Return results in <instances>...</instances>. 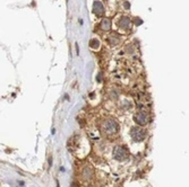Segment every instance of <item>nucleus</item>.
Returning <instances> with one entry per match:
<instances>
[{
  "instance_id": "obj_1",
  "label": "nucleus",
  "mask_w": 189,
  "mask_h": 187,
  "mask_svg": "<svg viewBox=\"0 0 189 187\" xmlns=\"http://www.w3.org/2000/svg\"><path fill=\"white\" fill-rule=\"evenodd\" d=\"M102 131L108 135H113L119 131V124L114 118H108L102 124Z\"/></svg>"
},
{
  "instance_id": "obj_2",
  "label": "nucleus",
  "mask_w": 189,
  "mask_h": 187,
  "mask_svg": "<svg viewBox=\"0 0 189 187\" xmlns=\"http://www.w3.org/2000/svg\"><path fill=\"white\" fill-rule=\"evenodd\" d=\"M147 135L146 130H144L143 127L135 126L130 130V136L135 142H142L145 140V138Z\"/></svg>"
},
{
  "instance_id": "obj_3",
  "label": "nucleus",
  "mask_w": 189,
  "mask_h": 187,
  "mask_svg": "<svg viewBox=\"0 0 189 187\" xmlns=\"http://www.w3.org/2000/svg\"><path fill=\"white\" fill-rule=\"evenodd\" d=\"M129 157L128 149L123 145H117L113 149V158L118 161H125Z\"/></svg>"
},
{
  "instance_id": "obj_4",
  "label": "nucleus",
  "mask_w": 189,
  "mask_h": 187,
  "mask_svg": "<svg viewBox=\"0 0 189 187\" xmlns=\"http://www.w3.org/2000/svg\"><path fill=\"white\" fill-rule=\"evenodd\" d=\"M134 121L136 122L138 125L144 126L150 122V115H148V113L146 111H141V112L136 113L134 115Z\"/></svg>"
},
{
  "instance_id": "obj_5",
  "label": "nucleus",
  "mask_w": 189,
  "mask_h": 187,
  "mask_svg": "<svg viewBox=\"0 0 189 187\" xmlns=\"http://www.w3.org/2000/svg\"><path fill=\"white\" fill-rule=\"evenodd\" d=\"M118 26L121 29L128 31V29H130V27H132V20L128 18V17H126V16H122L118 20Z\"/></svg>"
},
{
  "instance_id": "obj_6",
  "label": "nucleus",
  "mask_w": 189,
  "mask_h": 187,
  "mask_svg": "<svg viewBox=\"0 0 189 187\" xmlns=\"http://www.w3.org/2000/svg\"><path fill=\"white\" fill-rule=\"evenodd\" d=\"M93 13L98 16H102L104 14V7L101 1H94L93 2Z\"/></svg>"
},
{
  "instance_id": "obj_7",
  "label": "nucleus",
  "mask_w": 189,
  "mask_h": 187,
  "mask_svg": "<svg viewBox=\"0 0 189 187\" xmlns=\"http://www.w3.org/2000/svg\"><path fill=\"white\" fill-rule=\"evenodd\" d=\"M109 42L111 45H117V44L121 42V37L117 33H112L109 36Z\"/></svg>"
},
{
  "instance_id": "obj_8",
  "label": "nucleus",
  "mask_w": 189,
  "mask_h": 187,
  "mask_svg": "<svg viewBox=\"0 0 189 187\" xmlns=\"http://www.w3.org/2000/svg\"><path fill=\"white\" fill-rule=\"evenodd\" d=\"M92 177H93V169L91 167H85L83 169V178L85 180H90Z\"/></svg>"
},
{
  "instance_id": "obj_9",
  "label": "nucleus",
  "mask_w": 189,
  "mask_h": 187,
  "mask_svg": "<svg viewBox=\"0 0 189 187\" xmlns=\"http://www.w3.org/2000/svg\"><path fill=\"white\" fill-rule=\"evenodd\" d=\"M101 28H102L103 31H110V29H111V20L108 18L102 19V22H101Z\"/></svg>"
},
{
  "instance_id": "obj_10",
  "label": "nucleus",
  "mask_w": 189,
  "mask_h": 187,
  "mask_svg": "<svg viewBox=\"0 0 189 187\" xmlns=\"http://www.w3.org/2000/svg\"><path fill=\"white\" fill-rule=\"evenodd\" d=\"M120 108L123 109V111L130 109V108H132V103H130V102H128V100H123L122 103H120Z\"/></svg>"
},
{
  "instance_id": "obj_11",
  "label": "nucleus",
  "mask_w": 189,
  "mask_h": 187,
  "mask_svg": "<svg viewBox=\"0 0 189 187\" xmlns=\"http://www.w3.org/2000/svg\"><path fill=\"white\" fill-rule=\"evenodd\" d=\"M90 46L92 49H99L100 47V42L99 40H96V38H92L90 41Z\"/></svg>"
},
{
  "instance_id": "obj_12",
  "label": "nucleus",
  "mask_w": 189,
  "mask_h": 187,
  "mask_svg": "<svg viewBox=\"0 0 189 187\" xmlns=\"http://www.w3.org/2000/svg\"><path fill=\"white\" fill-rule=\"evenodd\" d=\"M111 94H112V95H110V97H111V98L112 99H117L119 97V95H118V93H117V91H111Z\"/></svg>"
},
{
  "instance_id": "obj_13",
  "label": "nucleus",
  "mask_w": 189,
  "mask_h": 187,
  "mask_svg": "<svg viewBox=\"0 0 189 187\" xmlns=\"http://www.w3.org/2000/svg\"><path fill=\"white\" fill-rule=\"evenodd\" d=\"M135 24H136V25H142L143 20L141 18H135Z\"/></svg>"
},
{
  "instance_id": "obj_14",
  "label": "nucleus",
  "mask_w": 189,
  "mask_h": 187,
  "mask_svg": "<svg viewBox=\"0 0 189 187\" xmlns=\"http://www.w3.org/2000/svg\"><path fill=\"white\" fill-rule=\"evenodd\" d=\"M123 6H125V8H126V9H129V8H130L129 2H123Z\"/></svg>"
},
{
  "instance_id": "obj_15",
  "label": "nucleus",
  "mask_w": 189,
  "mask_h": 187,
  "mask_svg": "<svg viewBox=\"0 0 189 187\" xmlns=\"http://www.w3.org/2000/svg\"><path fill=\"white\" fill-rule=\"evenodd\" d=\"M70 187H79V185H78L77 183H73V184L70 185Z\"/></svg>"
},
{
  "instance_id": "obj_16",
  "label": "nucleus",
  "mask_w": 189,
  "mask_h": 187,
  "mask_svg": "<svg viewBox=\"0 0 189 187\" xmlns=\"http://www.w3.org/2000/svg\"><path fill=\"white\" fill-rule=\"evenodd\" d=\"M117 187H122V186H121V185H118V186H117Z\"/></svg>"
}]
</instances>
